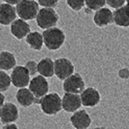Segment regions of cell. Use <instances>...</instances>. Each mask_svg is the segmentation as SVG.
Segmentation results:
<instances>
[{
	"label": "cell",
	"instance_id": "15",
	"mask_svg": "<svg viewBox=\"0 0 129 129\" xmlns=\"http://www.w3.org/2000/svg\"><path fill=\"white\" fill-rule=\"evenodd\" d=\"M16 98L18 103L22 107H29L33 104L40 102V99L34 95V93L30 90V88H26V87L19 88V90H18L16 94Z\"/></svg>",
	"mask_w": 129,
	"mask_h": 129
},
{
	"label": "cell",
	"instance_id": "28",
	"mask_svg": "<svg viewBox=\"0 0 129 129\" xmlns=\"http://www.w3.org/2000/svg\"><path fill=\"white\" fill-rule=\"evenodd\" d=\"M3 1L6 3H9V4H12V5H18L21 0H3Z\"/></svg>",
	"mask_w": 129,
	"mask_h": 129
},
{
	"label": "cell",
	"instance_id": "30",
	"mask_svg": "<svg viewBox=\"0 0 129 129\" xmlns=\"http://www.w3.org/2000/svg\"><path fill=\"white\" fill-rule=\"evenodd\" d=\"M126 6L129 8V0H126Z\"/></svg>",
	"mask_w": 129,
	"mask_h": 129
},
{
	"label": "cell",
	"instance_id": "13",
	"mask_svg": "<svg viewBox=\"0 0 129 129\" xmlns=\"http://www.w3.org/2000/svg\"><path fill=\"white\" fill-rule=\"evenodd\" d=\"M71 124L77 129H85L89 127L91 118L85 110L76 111L70 117Z\"/></svg>",
	"mask_w": 129,
	"mask_h": 129
},
{
	"label": "cell",
	"instance_id": "17",
	"mask_svg": "<svg viewBox=\"0 0 129 129\" xmlns=\"http://www.w3.org/2000/svg\"><path fill=\"white\" fill-rule=\"evenodd\" d=\"M114 22L120 27H129V8L126 5L116 9L114 12Z\"/></svg>",
	"mask_w": 129,
	"mask_h": 129
},
{
	"label": "cell",
	"instance_id": "23",
	"mask_svg": "<svg viewBox=\"0 0 129 129\" xmlns=\"http://www.w3.org/2000/svg\"><path fill=\"white\" fill-rule=\"evenodd\" d=\"M67 5L74 11H81L85 4V0H66Z\"/></svg>",
	"mask_w": 129,
	"mask_h": 129
},
{
	"label": "cell",
	"instance_id": "12",
	"mask_svg": "<svg viewBox=\"0 0 129 129\" xmlns=\"http://www.w3.org/2000/svg\"><path fill=\"white\" fill-rule=\"evenodd\" d=\"M11 33L18 40H21L30 33V25L25 21V19H15L11 23Z\"/></svg>",
	"mask_w": 129,
	"mask_h": 129
},
{
	"label": "cell",
	"instance_id": "19",
	"mask_svg": "<svg viewBox=\"0 0 129 129\" xmlns=\"http://www.w3.org/2000/svg\"><path fill=\"white\" fill-rule=\"evenodd\" d=\"M25 38L26 43L28 44V46L32 50H35V51H41L42 48H43V45H45L44 36H43V34L39 33L38 31L30 32Z\"/></svg>",
	"mask_w": 129,
	"mask_h": 129
},
{
	"label": "cell",
	"instance_id": "29",
	"mask_svg": "<svg viewBox=\"0 0 129 129\" xmlns=\"http://www.w3.org/2000/svg\"><path fill=\"white\" fill-rule=\"evenodd\" d=\"M0 98H1V106L2 105H4V101H5V96H4V94H3V92H1V95H0Z\"/></svg>",
	"mask_w": 129,
	"mask_h": 129
},
{
	"label": "cell",
	"instance_id": "25",
	"mask_svg": "<svg viewBox=\"0 0 129 129\" xmlns=\"http://www.w3.org/2000/svg\"><path fill=\"white\" fill-rule=\"evenodd\" d=\"M38 3L42 7H49V8H54L57 6L58 0H38Z\"/></svg>",
	"mask_w": 129,
	"mask_h": 129
},
{
	"label": "cell",
	"instance_id": "16",
	"mask_svg": "<svg viewBox=\"0 0 129 129\" xmlns=\"http://www.w3.org/2000/svg\"><path fill=\"white\" fill-rule=\"evenodd\" d=\"M93 21L99 27L109 25L114 22V13L109 8H100L94 14Z\"/></svg>",
	"mask_w": 129,
	"mask_h": 129
},
{
	"label": "cell",
	"instance_id": "8",
	"mask_svg": "<svg viewBox=\"0 0 129 129\" xmlns=\"http://www.w3.org/2000/svg\"><path fill=\"white\" fill-rule=\"evenodd\" d=\"M29 88L38 99H41L49 91V83L47 82L46 77L39 75L34 77L29 83Z\"/></svg>",
	"mask_w": 129,
	"mask_h": 129
},
{
	"label": "cell",
	"instance_id": "2",
	"mask_svg": "<svg viewBox=\"0 0 129 129\" xmlns=\"http://www.w3.org/2000/svg\"><path fill=\"white\" fill-rule=\"evenodd\" d=\"M40 106L42 112L48 116H53L62 110V99L57 93H49L40 99Z\"/></svg>",
	"mask_w": 129,
	"mask_h": 129
},
{
	"label": "cell",
	"instance_id": "21",
	"mask_svg": "<svg viewBox=\"0 0 129 129\" xmlns=\"http://www.w3.org/2000/svg\"><path fill=\"white\" fill-rule=\"evenodd\" d=\"M0 90L1 92L6 91L10 85L12 84V79L11 76H9L7 73H5V70H1L0 71Z\"/></svg>",
	"mask_w": 129,
	"mask_h": 129
},
{
	"label": "cell",
	"instance_id": "6",
	"mask_svg": "<svg viewBox=\"0 0 129 129\" xmlns=\"http://www.w3.org/2000/svg\"><path fill=\"white\" fill-rule=\"evenodd\" d=\"M75 67L71 61L67 58H57L54 61V75L59 80H66L74 74Z\"/></svg>",
	"mask_w": 129,
	"mask_h": 129
},
{
	"label": "cell",
	"instance_id": "10",
	"mask_svg": "<svg viewBox=\"0 0 129 129\" xmlns=\"http://www.w3.org/2000/svg\"><path fill=\"white\" fill-rule=\"evenodd\" d=\"M19 118V109L15 104L7 102L1 106L0 119L3 124L14 122Z\"/></svg>",
	"mask_w": 129,
	"mask_h": 129
},
{
	"label": "cell",
	"instance_id": "9",
	"mask_svg": "<svg viewBox=\"0 0 129 129\" xmlns=\"http://www.w3.org/2000/svg\"><path fill=\"white\" fill-rule=\"evenodd\" d=\"M83 105L81 95L78 93L66 92L62 97V108L67 113H75Z\"/></svg>",
	"mask_w": 129,
	"mask_h": 129
},
{
	"label": "cell",
	"instance_id": "18",
	"mask_svg": "<svg viewBox=\"0 0 129 129\" xmlns=\"http://www.w3.org/2000/svg\"><path fill=\"white\" fill-rule=\"evenodd\" d=\"M38 73L46 78H51L54 75V61L52 58L46 57L39 61Z\"/></svg>",
	"mask_w": 129,
	"mask_h": 129
},
{
	"label": "cell",
	"instance_id": "27",
	"mask_svg": "<svg viewBox=\"0 0 129 129\" xmlns=\"http://www.w3.org/2000/svg\"><path fill=\"white\" fill-rule=\"evenodd\" d=\"M2 129H18V125L15 124L14 122L6 123V124H4Z\"/></svg>",
	"mask_w": 129,
	"mask_h": 129
},
{
	"label": "cell",
	"instance_id": "1",
	"mask_svg": "<svg viewBox=\"0 0 129 129\" xmlns=\"http://www.w3.org/2000/svg\"><path fill=\"white\" fill-rule=\"evenodd\" d=\"M44 43L47 49L51 51L59 50L65 42V33L55 26L45 29L43 32Z\"/></svg>",
	"mask_w": 129,
	"mask_h": 129
},
{
	"label": "cell",
	"instance_id": "22",
	"mask_svg": "<svg viewBox=\"0 0 129 129\" xmlns=\"http://www.w3.org/2000/svg\"><path fill=\"white\" fill-rule=\"evenodd\" d=\"M107 3V0H85V6L91 11H97L100 8H103Z\"/></svg>",
	"mask_w": 129,
	"mask_h": 129
},
{
	"label": "cell",
	"instance_id": "5",
	"mask_svg": "<svg viewBox=\"0 0 129 129\" xmlns=\"http://www.w3.org/2000/svg\"><path fill=\"white\" fill-rule=\"evenodd\" d=\"M12 84L16 87H25L30 83V74L25 66H16L11 74Z\"/></svg>",
	"mask_w": 129,
	"mask_h": 129
},
{
	"label": "cell",
	"instance_id": "11",
	"mask_svg": "<svg viewBox=\"0 0 129 129\" xmlns=\"http://www.w3.org/2000/svg\"><path fill=\"white\" fill-rule=\"evenodd\" d=\"M82 103L85 107H95L100 103L101 96L99 91L94 87H87L84 88L81 93Z\"/></svg>",
	"mask_w": 129,
	"mask_h": 129
},
{
	"label": "cell",
	"instance_id": "24",
	"mask_svg": "<svg viewBox=\"0 0 129 129\" xmlns=\"http://www.w3.org/2000/svg\"><path fill=\"white\" fill-rule=\"evenodd\" d=\"M25 67L27 68V70H28V72H29L30 76L35 75V74L38 72V63H36L34 60L27 61L25 64Z\"/></svg>",
	"mask_w": 129,
	"mask_h": 129
},
{
	"label": "cell",
	"instance_id": "14",
	"mask_svg": "<svg viewBox=\"0 0 129 129\" xmlns=\"http://www.w3.org/2000/svg\"><path fill=\"white\" fill-rule=\"evenodd\" d=\"M17 8L9 3H2L0 5V23L2 25H9L17 18Z\"/></svg>",
	"mask_w": 129,
	"mask_h": 129
},
{
	"label": "cell",
	"instance_id": "20",
	"mask_svg": "<svg viewBox=\"0 0 129 129\" xmlns=\"http://www.w3.org/2000/svg\"><path fill=\"white\" fill-rule=\"evenodd\" d=\"M17 60L13 53L9 52H2L0 53V68L1 70L9 71L16 67Z\"/></svg>",
	"mask_w": 129,
	"mask_h": 129
},
{
	"label": "cell",
	"instance_id": "4",
	"mask_svg": "<svg viewBox=\"0 0 129 129\" xmlns=\"http://www.w3.org/2000/svg\"><path fill=\"white\" fill-rule=\"evenodd\" d=\"M39 12V3L34 0H21L17 5V13L20 19L30 20L35 19Z\"/></svg>",
	"mask_w": 129,
	"mask_h": 129
},
{
	"label": "cell",
	"instance_id": "3",
	"mask_svg": "<svg viewBox=\"0 0 129 129\" xmlns=\"http://www.w3.org/2000/svg\"><path fill=\"white\" fill-rule=\"evenodd\" d=\"M58 21V15L53 10V8L44 7L39 10L38 15L36 17L37 25L42 29H48L56 25Z\"/></svg>",
	"mask_w": 129,
	"mask_h": 129
},
{
	"label": "cell",
	"instance_id": "7",
	"mask_svg": "<svg viewBox=\"0 0 129 129\" xmlns=\"http://www.w3.org/2000/svg\"><path fill=\"white\" fill-rule=\"evenodd\" d=\"M63 89L65 92H72L81 94L84 89V79L80 74H73L70 77L64 80Z\"/></svg>",
	"mask_w": 129,
	"mask_h": 129
},
{
	"label": "cell",
	"instance_id": "26",
	"mask_svg": "<svg viewBox=\"0 0 129 129\" xmlns=\"http://www.w3.org/2000/svg\"><path fill=\"white\" fill-rule=\"evenodd\" d=\"M125 2H126V0H107V4L111 8H114V9L122 7Z\"/></svg>",
	"mask_w": 129,
	"mask_h": 129
}]
</instances>
